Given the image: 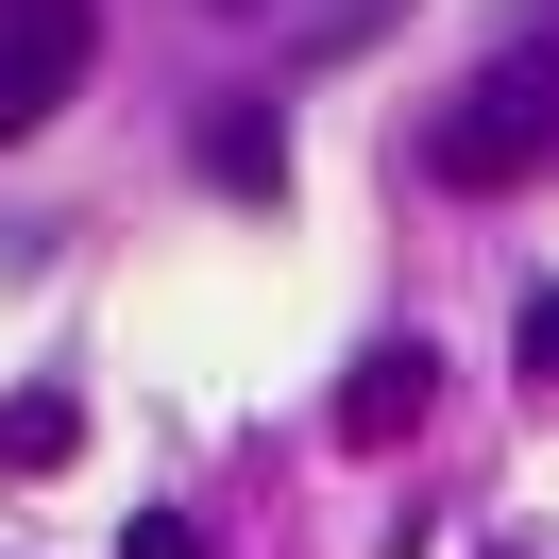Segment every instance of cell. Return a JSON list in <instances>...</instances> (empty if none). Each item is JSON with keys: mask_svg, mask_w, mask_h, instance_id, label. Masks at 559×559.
I'll list each match as a JSON object with an SVG mask.
<instances>
[{"mask_svg": "<svg viewBox=\"0 0 559 559\" xmlns=\"http://www.w3.org/2000/svg\"><path fill=\"white\" fill-rule=\"evenodd\" d=\"M543 119H559V51H525V69H491L475 103L424 136V170H441V187H509L525 153H543Z\"/></svg>", "mask_w": 559, "mask_h": 559, "instance_id": "obj_1", "label": "cell"}, {"mask_svg": "<svg viewBox=\"0 0 559 559\" xmlns=\"http://www.w3.org/2000/svg\"><path fill=\"white\" fill-rule=\"evenodd\" d=\"M69 85H85V0H17L0 17V136H35Z\"/></svg>", "mask_w": 559, "mask_h": 559, "instance_id": "obj_2", "label": "cell"}, {"mask_svg": "<svg viewBox=\"0 0 559 559\" xmlns=\"http://www.w3.org/2000/svg\"><path fill=\"white\" fill-rule=\"evenodd\" d=\"M424 407H441V356H424V340H390V356L340 373V441H407Z\"/></svg>", "mask_w": 559, "mask_h": 559, "instance_id": "obj_3", "label": "cell"}, {"mask_svg": "<svg viewBox=\"0 0 559 559\" xmlns=\"http://www.w3.org/2000/svg\"><path fill=\"white\" fill-rule=\"evenodd\" d=\"M85 457V407L69 390H17V407H0V475H69Z\"/></svg>", "mask_w": 559, "mask_h": 559, "instance_id": "obj_4", "label": "cell"}, {"mask_svg": "<svg viewBox=\"0 0 559 559\" xmlns=\"http://www.w3.org/2000/svg\"><path fill=\"white\" fill-rule=\"evenodd\" d=\"M204 153H221V187H238V204H272V187H288V153H272V119H221Z\"/></svg>", "mask_w": 559, "mask_h": 559, "instance_id": "obj_5", "label": "cell"}, {"mask_svg": "<svg viewBox=\"0 0 559 559\" xmlns=\"http://www.w3.org/2000/svg\"><path fill=\"white\" fill-rule=\"evenodd\" d=\"M509 356H525V390H559V288H525V322H509Z\"/></svg>", "mask_w": 559, "mask_h": 559, "instance_id": "obj_6", "label": "cell"}, {"mask_svg": "<svg viewBox=\"0 0 559 559\" xmlns=\"http://www.w3.org/2000/svg\"><path fill=\"white\" fill-rule=\"evenodd\" d=\"M119 559H204V525H187V509H136V525H119Z\"/></svg>", "mask_w": 559, "mask_h": 559, "instance_id": "obj_7", "label": "cell"}]
</instances>
